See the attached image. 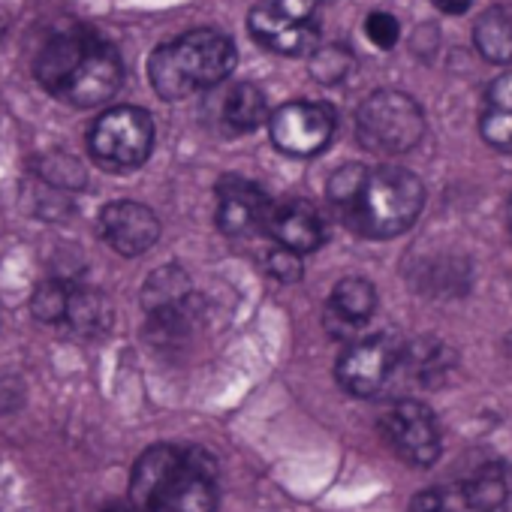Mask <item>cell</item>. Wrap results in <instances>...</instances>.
<instances>
[{"label": "cell", "instance_id": "obj_1", "mask_svg": "<svg viewBox=\"0 0 512 512\" xmlns=\"http://www.w3.org/2000/svg\"><path fill=\"white\" fill-rule=\"evenodd\" d=\"M329 199L365 238H395L407 232L422 205L425 184L401 166H344L329 178Z\"/></svg>", "mask_w": 512, "mask_h": 512}, {"label": "cell", "instance_id": "obj_2", "mask_svg": "<svg viewBox=\"0 0 512 512\" xmlns=\"http://www.w3.org/2000/svg\"><path fill=\"white\" fill-rule=\"evenodd\" d=\"M34 73L40 85L67 106L94 109L124 85L121 52L88 28H67L43 43Z\"/></svg>", "mask_w": 512, "mask_h": 512}, {"label": "cell", "instance_id": "obj_3", "mask_svg": "<svg viewBox=\"0 0 512 512\" xmlns=\"http://www.w3.org/2000/svg\"><path fill=\"white\" fill-rule=\"evenodd\" d=\"M235 46L220 31H190L157 46L148 58V79L163 100H184L220 85L235 70Z\"/></svg>", "mask_w": 512, "mask_h": 512}, {"label": "cell", "instance_id": "obj_4", "mask_svg": "<svg viewBox=\"0 0 512 512\" xmlns=\"http://www.w3.org/2000/svg\"><path fill=\"white\" fill-rule=\"evenodd\" d=\"M356 136L371 154H407L425 136V115L410 94L377 91L356 112Z\"/></svg>", "mask_w": 512, "mask_h": 512}, {"label": "cell", "instance_id": "obj_5", "mask_svg": "<svg viewBox=\"0 0 512 512\" xmlns=\"http://www.w3.org/2000/svg\"><path fill=\"white\" fill-rule=\"evenodd\" d=\"M91 157L109 172L139 169L154 148V121L136 106H118L103 112L88 133Z\"/></svg>", "mask_w": 512, "mask_h": 512}, {"label": "cell", "instance_id": "obj_6", "mask_svg": "<svg viewBox=\"0 0 512 512\" xmlns=\"http://www.w3.org/2000/svg\"><path fill=\"white\" fill-rule=\"evenodd\" d=\"M253 40L278 55H308L320 46L317 0H260L247 22Z\"/></svg>", "mask_w": 512, "mask_h": 512}, {"label": "cell", "instance_id": "obj_7", "mask_svg": "<svg viewBox=\"0 0 512 512\" xmlns=\"http://www.w3.org/2000/svg\"><path fill=\"white\" fill-rule=\"evenodd\" d=\"M217 461L196 446H178L148 512H214Z\"/></svg>", "mask_w": 512, "mask_h": 512}, {"label": "cell", "instance_id": "obj_8", "mask_svg": "<svg viewBox=\"0 0 512 512\" xmlns=\"http://www.w3.org/2000/svg\"><path fill=\"white\" fill-rule=\"evenodd\" d=\"M404 365V347L392 335H371V338H353L347 350L338 356V383L356 398H371L401 371Z\"/></svg>", "mask_w": 512, "mask_h": 512}, {"label": "cell", "instance_id": "obj_9", "mask_svg": "<svg viewBox=\"0 0 512 512\" xmlns=\"http://www.w3.org/2000/svg\"><path fill=\"white\" fill-rule=\"evenodd\" d=\"M509 485L500 467L482 464L452 485H437L410 500L407 512H503Z\"/></svg>", "mask_w": 512, "mask_h": 512}, {"label": "cell", "instance_id": "obj_10", "mask_svg": "<svg viewBox=\"0 0 512 512\" xmlns=\"http://www.w3.org/2000/svg\"><path fill=\"white\" fill-rule=\"evenodd\" d=\"M383 437L392 446V452L413 464V467H431L440 458V428L434 413L413 398L395 401L383 419H380Z\"/></svg>", "mask_w": 512, "mask_h": 512}, {"label": "cell", "instance_id": "obj_11", "mask_svg": "<svg viewBox=\"0 0 512 512\" xmlns=\"http://www.w3.org/2000/svg\"><path fill=\"white\" fill-rule=\"evenodd\" d=\"M272 142L290 157H314L335 136V112L326 103H287L269 118Z\"/></svg>", "mask_w": 512, "mask_h": 512}, {"label": "cell", "instance_id": "obj_12", "mask_svg": "<svg viewBox=\"0 0 512 512\" xmlns=\"http://www.w3.org/2000/svg\"><path fill=\"white\" fill-rule=\"evenodd\" d=\"M100 235L106 238V244L112 250H118L124 256H139L157 244L160 220L148 205L118 199L100 211Z\"/></svg>", "mask_w": 512, "mask_h": 512}, {"label": "cell", "instance_id": "obj_13", "mask_svg": "<svg viewBox=\"0 0 512 512\" xmlns=\"http://www.w3.org/2000/svg\"><path fill=\"white\" fill-rule=\"evenodd\" d=\"M269 196L241 175L217 181V229L226 235H247L260 229L269 214Z\"/></svg>", "mask_w": 512, "mask_h": 512}, {"label": "cell", "instance_id": "obj_14", "mask_svg": "<svg viewBox=\"0 0 512 512\" xmlns=\"http://www.w3.org/2000/svg\"><path fill=\"white\" fill-rule=\"evenodd\" d=\"M272 238L278 241V247L293 250V253H311L323 244L326 238V226L320 211L305 202V199H290V202H278L269 205L266 223H263Z\"/></svg>", "mask_w": 512, "mask_h": 512}, {"label": "cell", "instance_id": "obj_15", "mask_svg": "<svg viewBox=\"0 0 512 512\" xmlns=\"http://www.w3.org/2000/svg\"><path fill=\"white\" fill-rule=\"evenodd\" d=\"M377 308V290L365 278H344L335 284L332 299L326 305V329L329 335L350 341L374 314Z\"/></svg>", "mask_w": 512, "mask_h": 512}, {"label": "cell", "instance_id": "obj_16", "mask_svg": "<svg viewBox=\"0 0 512 512\" xmlns=\"http://www.w3.org/2000/svg\"><path fill=\"white\" fill-rule=\"evenodd\" d=\"M479 133L491 148L512 151V73H503L488 85L479 115Z\"/></svg>", "mask_w": 512, "mask_h": 512}, {"label": "cell", "instance_id": "obj_17", "mask_svg": "<svg viewBox=\"0 0 512 512\" xmlns=\"http://www.w3.org/2000/svg\"><path fill=\"white\" fill-rule=\"evenodd\" d=\"M473 46L491 64H512V7H488L473 25Z\"/></svg>", "mask_w": 512, "mask_h": 512}, {"label": "cell", "instance_id": "obj_18", "mask_svg": "<svg viewBox=\"0 0 512 512\" xmlns=\"http://www.w3.org/2000/svg\"><path fill=\"white\" fill-rule=\"evenodd\" d=\"M269 118V103L266 94L256 85H235L226 100H223V121L235 133H250Z\"/></svg>", "mask_w": 512, "mask_h": 512}, {"label": "cell", "instance_id": "obj_19", "mask_svg": "<svg viewBox=\"0 0 512 512\" xmlns=\"http://www.w3.org/2000/svg\"><path fill=\"white\" fill-rule=\"evenodd\" d=\"M187 296H190V278L178 266L160 269L145 284V308L151 311V317L172 314V311H184Z\"/></svg>", "mask_w": 512, "mask_h": 512}, {"label": "cell", "instance_id": "obj_20", "mask_svg": "<svg viewBox=\"0 0 512 512\" xmlns=\"http://www.w3.org/2000/svg\"><path fill=\"white\" fill-rule=\"evenodd\" d=\"M79 335H103L112 320V308L103 293L97 290H82L73 287L70 302H67V317H64Z\"/></svg>", "mask_w": 512, "mask_h": 512}, {"label": "cell", "instance_id": "obj_21", "mask_svg": "<svg viewBox=\"0 0 512 512\" xmlns=\"http://www.w3.org/2000/svg\"><path fill=\"white\" fill-rule=\"evenodd\" d=\"M73 287L64 281H46L37 293H34V317L40 323H61L67 317V302H70Z\"/></svg>", "mask_w": 512, "mask_h": 512}, {"label": "cell", "instance_id": "obj_22", "mask_svg": "<svg viewBox=\"0 0 512 512\" xmlns=\"http://www.w3.org/2000/svg\"><path fill=\"white\" fill-rule=\"evenodd\" d=\"M350 70H353V55H350L344 46H323V49L314 52L311 73H314L317 82L335 85V82H341Z\"/></svg>", "mask_w": 512, "mask_h": 512}, {"label": "cell", "instance_id": "obj_23", "mask_svg": "<svg viewBox=\"0 0 512 512\" xmlns=\"http://www.w3.org/2000/svg\"><path fill=\"white\" fill-rule=\"evenodd\" d=\"M365 34H368V40L377 49H392L398 43V37H401V28H398L395 16H389V13H371L365 19Z\"/></svg>", "mask_w": 512, "mask_h": 512}, {"label": "cell", "instance_id": "obj_24", "mask_svg": "<svg viewBox=\"0 0 512 512\" xmlns=\"http://www.w3.org/2000/svg\"><path fill=\"white\" fill-rule=\"evenodd\" d=\"M269 275L278 278L281 284H296L302 278V260H299V253L293 250H284V247H275L269 253Z\"/></svg>", "mask_w": 512, "mask_h": 512}, {"label": "cell", "instance_id": "obj_25", "mask_svg": "<svg viewBox=\"0 0 512 512\" xmlns=\"http://www.w3.org/2000/svg\"><path fill=\"white\" fill-rule=\"evenodd\" d=\"M22 404V383L0 374V413H10Z\"/></svg>", "mask_w": 512, "mask_h": 512}, {"label": "cell", "instance_id": "obj_26", "mask_svg": "<svg viewBox=\"0 0 512 512\" xmlns=\"http://www.w3.org/2000/svg\"><path fill=\"white\" fill-rule=\"evenodd\" d=\"M434 4H437V10L446 13V16H464V13L470 10L473 0H434Z\"/></svg>", "mask_w": 512, "mask_h": 512}, {"label": "cell", "instance_id": "obj_27", "mask_svg": "<svg viewBox=\"0 0 512 512\" xmlns=\"http://www.w3.org/2000/svg\"><path fill=\"white\" fill-rule=\"evenodd\" d=\"M506 226H509V235H512V196H509V205H506Z\"/></svg>", "mask_w": 512, "mask_h": 512}, {"label": "cell", "instance_id": "obj_28", "mask_svg": "<svg viewBox=\"0 0 512 512\" xmlns=\"http://www.w3.org/2000/svg\"><path fill=\"white\" fill-rule=\"evenodd\" d=\"M106 512H124V509H118V506H112V509H106Z\"/></svg>", "mask_w": 512, "mask_h": 512}]
</instances>
